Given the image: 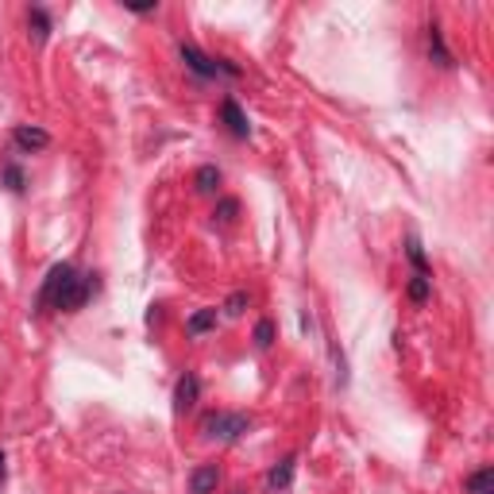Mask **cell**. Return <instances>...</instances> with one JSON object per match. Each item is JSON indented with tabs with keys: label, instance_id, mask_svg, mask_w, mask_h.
I'll return each mask as SVG.
<instances>
[{
	"label": "cell",
	"instance_id": "cell-20",
	"mask_svg": "<svg viewBox=\"0 0 494 494\" xmlns=\"http://www.w3.org/2000/svg\"><path fill=\"white\" fill-rule=\"evenodd\" d=\"M236 201H221V221H232V216H236Z\"/></svg>",
	"mask_w": 494,
	"mask_h": 494
},
{
	"label": "cell",
	"instance_id": "cell-10",
	"mask_svg": "<svg viewBox=\"0 0 494 494\" xmlns=\"http://www.w3.org/2000/svg\"><path fill=\"white\" fill-rule=\"evenodd\" d=\"M194 185H197V194H213L216 185H221V170H216V166H201L194 174Z\"/></svg>",
	"mask_w": 494,
	"mask_h": 494
},
{
	"label": "cell",
	"instance_id": "cell-14",
	"mask_svg": "<svg viewBox=\"0 0 494 494\" xmlns=\"http://www.w3.org/2000/svg\"><path fill=\"white\" fill-rule=\"evenodd\" d=\"M332 367H337L332 383H337V386H347V359H344V352H340V344H332Z\"/></svg>",
	"mask_w": 494,
	"mask_h": 494
},
{
	"label": "cell",
	"instance_id": "cell-8",
	"mask_svg": "<svg viewBox=\"0 0 494 494\" xmlns=\"http://www.w3.org/2000/svg\"><path fill=\"white\" fill-rule=\"evenodd\" d=\"M429 58H432V62H437L441 70H448V66H452V51H448V43H444V32H441L437 24L429 27Z\"/></svg>",
	"mask_w": 494,
	"mask_h": 494
},
{
	"label": "cell",
	"instance_id": "cell-23",
	"mask_svg": "<svg viewBox=\"0 0 494 494\" xmlns=\"http://www.w3.org/2000/svg\"><path fill=\"white\" fill-rule=\"evenodd\" d=\"M232 494H247V490H232Z\"/></svg>",
	"mask_w": 494,
	"mask_h": 494
},
{
	"label": "cell",
	"instance_id": "cell-1",
	"mask_svg": "<svg viewBox=\"0 0 494 494\" xmlns=\"http://www.w3.org/2000/svg\"><path fill=\"white\" fill-rule=\"evenodd\" d=\"M97 294V274H78L70 263L51 267L47 282L39 290V305L43 309H81L85 301Z\"/></svg>",
	"mask_w": 494,
	"mask_h": 494
},
{
	"label": "cell",
	"instance_id": "cell-9",
	"mask_svg": "<svg viewBox=\"0 0 494 494\" xmlns=\"http://www.w3.org/2000/svg\"><path fill=\"white\" fill-rule=\"evenodd\" d=\"M294 456H286L282 463H274V468H271V475H267V487L271 490H286L290 487V479H294Z\"/></svg>",
	"mask_w": 494,
	"mask_h": 494
},
{
	"label": "cell",
	"instance_id": "cell-15",
	"mask_svg": "<svg viewBox=\"0 0 494 494\" xmlns=\"http://www.w3.org/2000/svg\"><path fill=\"white\" fill-rule=\"evenodd\" d=\"M405 255H410V263L417 267V274L421 279H429V263H425V252H421V247L410 240V247H405Z\"/></svg>",
	"mask_w": 494,
	"mask_h": 494
},
{
	"label": "cell",
	"instance_id": "cell-2",
	"mask_svg": "<svg viewBox=\"0 0 494 494\" xmlns=\"http://www.w3.org/2000/svg\"><path fill=\"white\" fill-rule=\"evenodd\" d=\"M252 429V417H243V413H209L205 421H201V432H205L209 441H240L243 432Z\"/></svg>",
	"mask_w": 494,
	"mask_h": 494
},
{
	"label": "cell",
	"instance_id": "cell-21",
	"mask_svg": "<svg viewBox=\"0 0 494 494\" xmlns=\"http://www.w3.org/2000/svg\"><path fill=\"white\" fill-rule=\"evenodd\" d=\"M128 8H132V12H139V16H143V12H155L158 5H151V0H147V5H128Z\"/></svg>",
	"mask_w": 494,
	"mask_h": 494
},
{
	"label": "cell",
	"instance_id": "cell-13",
	"mask_svg": "<svg viewBox=\"0 0 494 494\" xmlns=\"http://www.w3.org/2000/svg\"><path fill=\"white\" fill-rule=\"evenodd\" d=\"M213 325H216V309H201V313L190 317V325H185V328H190L194 337H197V332H209Z\"/></svg>",
	"mask_w": 494,
	"mask_h": 494
},
{
	"label": "cell",
	"instance_id": "cell-18",
	"mask_svg": "<svg viewBox=\"0 0 494 494\" xmlns=\"http://www.w3.org/2000/svg\"><path fill=\"white\" fill-rule=\"evenodd\" d=\"M410 298L413 301H425L429 298V279H421V274H417V279L410 282Z\"/></svg>",
	"mask_w": 494,
	"mask_h": 494
},
{
	"label": "cell",
	"instance_id": "cell-12",
	"mask_svg": "<svg viewBox=\"0 0 494 494\" xmlns=\"http://www.w3.org/2000/svg\"><path fill=\"white\" fill-rule=\"evenodd\" d=\"M27 24L35 27V43H47V35H51V20H47V12H43V8H32V16H27Z\"/></svg>",
	"mask_w": 494,
	"mask_h": 494
},
{
	"label": "cell",
	"instance_id": "cell-6",
	"mask_svg": "<svg viewBox=\"0 0 494 494\" xmlns=\"http://www.w3.org/2000/svg\"><path fill=\"white\" fill-rule=\"evenodd\" d=\"M12 139H16V147H24V151H43L51 143V136L43 132V128H27V124H20L16 132H12Z\"/></svg>",
	"mask_w": 494,
	"mask_h": 494
},
{
	"label": "cell",
	"instance_id": "cell-22",
	"mask_svg": "<svg viewBox=\"0 0 494 494\" xmlns=\"http://www.w3.org/2000/svg\"><path fill=\"white\" fill-rule=\"evenodd\" d=\"M0 479H5V452H0Z\"/></svg>",
	"mask_w": 494,
	"mask_h": 494
},
{
	"label": "cell",
	"instance_id": "cell-3",
	"mask_svg": "<svg viewBox=\"0 0 494 494\" xmlns=\"http://www.w3.org/2000/svg\"><path fill=\"white\" fill-rule=\"evenodd\" d=\"M178 51H182V62L190 66L197 78H216V74H221V58H209V54H201V51L194 47V43H182Z\"/></svg>",
	"mask_w": 494,
	"mask_h": 494
},
{
	"label": "cell",
	"instance_id": "cell-19",
	"mask_svg": "<svg viewBox=\"0 0 494 494\" xmlns=\"http://www.w3.org/2000/svg\"><path fill=\"white\" fill-rule=\"evenodd\" d=\"M5 182H8V190H24V174H20V166H5Z\"/></svg>",
	"mask_w": 494,
	"mask_h": 494
},
{
	"label": "cell",
	"instance_id": "cell-5",
	"mask_svg": "<svg viewBox=\"0 0 494 494\" xmlns=\"http://www.w3.org/2000/svg\"><path fill=\"white\" fill-rule=\"evenodd\" d=\"M221 116H224L228 132L236 136V139H247V136H252V124H247V116H243V109L236 105V100H224V105H221Z\"/></svg>",
	"mask_w": 494,
	"mask_h": 494
},
{
	"label": "cell",
	"instance_id": "cell-11",
	"mask_svg": "<svg viewBox=\"0 0 494 494\" xmlns=\"http://www.w3.org/2000/svg\"><path fill=\"white\" fill-rule=\"evenodd\" d=\"M468 494H494V471L490 468H479L468 479Z\"/></svg>",
	"mask_w": 494,
	"mask_h": 494
},
{
	"label": "cell",
	"instance_id": "cell-4",
	"mask_svg": "<svg viewBox=\"0 0 494 494\" xmlns=\"http://www.w3.org/2000/svg\"><path fill=\"white\" fill-rule=\"evenodd\" d=\"M197 394H201L197 375H182L178 386H174V413H190L197 405Z\"/></svg>",
	"mask_w": 494,
	"mask_h": 494
},
{
	"label": "cell",
	"instance_id": "cell-7",
	"mask_svg": "<svg viewBox=\"0 0 494 494\" xmlns=\"http://www.w3.org/2000/svg\"><path fill=\"white\" fill-rule=\"evenodd\" d=\"M216 483H221V468H216V463H205V468H197L190 475V490L194 494H213Z\"/></svg>",
	"mask_w": 494,
	"mask_h": 494
},
{
	"label": "cell",
	"instance_id": "cell-16",
	"mask_svg": "<svg viewBox=\"0 0 494 494\" xmlns=\"http://www.w3.org/2000/svg\"><path fill=\"white\" fill-rule=\"evenodd\" d=\"M255 344H259V347H271V344H274V325H271V321H259V325H255Z\"/></svg>",
	"mask_w": 494,
	"mask_h": 494
},
{
	"label": "cell",
	"instance_id": "cell-17",
	"mask_svg": "<svg viewBox=\"0 0 494 494\" xmlns=\"http://www.w3.org/2000/svg\"><path fill=\"white\" fill-rule=\"evenodd\" d=\"M243 305H247V294H243V290H236V294H232V298L224 301V313H228V317H240V313H243Z\"/></svg>",
	"mask_w": 494,
	"mask_h": 494
}]
</instances>
